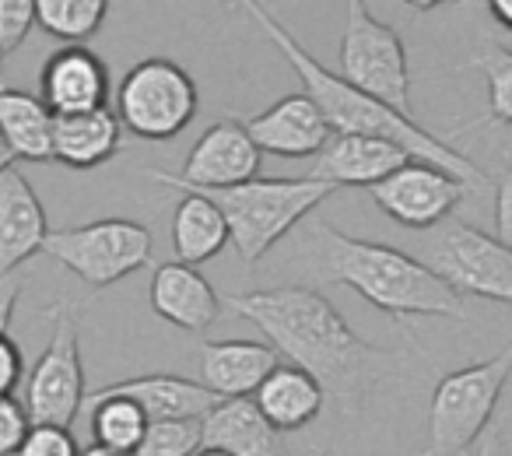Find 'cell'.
Segmentation results:
<instances>
[{"mask_svg":"<svg viewBox=\"0 0 512 456\" xmlns=\"http://www.w3.org/2000/svg\"><path fill=\"white\" fill-rule=\"evenodd\" d=\"M29 428H32V421L22 400L0 397V456H15L18 449H22Z\"/></svg>","mask_w":512,"mask_h":456,"instance_id":"31","label":"cell"},{"mask_svg":"<svg viewBox=\"0 0 512 456\" xmlns=\"http://www.w3.org/2000/svg\"><path fill=\"white\" fill-rule=\"evenodd\" d=\"M488 8L495 15V22L512 32V0H488Z\"/></svg>","mask_w":512,"mask_h":456,"instance_id":"35","label":"cell"},{"mask_svg":"<svg viewBox=\"0 0 512 456\" xmlns=\"http://www.w3.org/2000/svg\"><path fill=\"white\" fill-rule=\"evenodd\" d=\"M53 109L39 95L0 88V134L11 155L25 162H53Z\"/></svg>","mask_w":512,"mask_h":456,"instance_id":"24","label":"cell"},{"mask_svg":"<svg viewBox=\"0 0 512 456\" xmlns=\"http://www.w3.org/2000/svg\"><path fill=\"white\" fill-rule=\"evenodd\" d=\"M43 253L71 274H78L88 288H109L151 264L155 239L141 221L99 218L88 225L50 232Z\"/></svg>","mask_w":512,"mask_h":456,"instance_id":"6","label":"cell"},{"mask_svg":"<svg viewBox=\"0 0 512 456\" xmlns=\"http://www.w3.org/2000/svg\"><path fill=\"white\" fill-rule=\"evenodd\" d=\"M309 271L323 285H344L369 306L397 316H463V295H456L439 274L418 257L386 243H369L337 232L327 221L306 228Z\"/></svg>","mask_w":512,"mask_h":456,"instance_id":"3","label":"cell"},{"mask_svg":"<svg viewBox=\"0 0 512 456\" xmlns=\"http://www.w3.org/2000/svg\"><path fill=\"white\" fill-rule=\"evenodd\" d=\"M106 15L109 0H36V25L64 46H85Z\"/></svg>","mask_w":512,"mask_h":456,"instance_id":"26","label":"cell"},{"mask_svg":"<svg viewBox=\"0 0 512 456\" xmlns=\"http://www.w3.org/2000/svg\"><path fill=\"white\" fill-rule=\"evenodd\" d=\"M407 8H414V11H435L439 4H446V0H404Z\"/></svg>","mask_w":512,"mask_h":456,"instance_id":"39","label":"cell"},{"mask_svg":"<svg viewBox=\"0 0 512 456\" xmlns=\"http://www.w3.org/2000/svg\"><path fill=\"white\" fill-rule=\"evenodd\" d=\"M281 355L264 341H207L200 348V383L218 397H253Z\"/></svg>","mask_w":512,"mask_h":456,"instance_id":"19","label":"cell"},{"mask_svg":"<svg viewBox=\"0 0 512 456\" xmlns=\"http://www.w3.org/2000/svg\"><path fill=\"white\" fill-rule=\"evenodd\" d=\"M85 411L92 421V439L99 446L123 449V453H134L144 439V428H148V414L134 404L130 397H116V393H88Z\"/></svg>","mask_w":512,"mask_h":456,"instance_id":"25","label":"cell"},{"mask_svg":"<svg viewBox=\"0 0 512 456\" xmlns=\"http://www.w3.org/2000/svg\"><path fill=\"white\" fill-rule=\"evenodd\" d=\"M204 446L232 456H281V432L264 418L253 397H221L200 418Z\"/></svg>","mask_w":512,"mask_h":456,"instance_id":"18","label":"cell"},{"mask_svg":"<svg viewBox=\"0 0 512 456\" xmlns=\"http://www.w3.org/2000/svg\"><path fill=\"white\" fill-rule=\"evenodd\" d=\"M123 123L116 109L99 106L53 120V162L67 169H99L120 151Z\"/></svg>","mask_w":512,"mask_h":456,"instance_id":"20","label":"cell"},{"mask_svg":"<svg viewBox=\"0 0 512 456\" xmlns=\"http://www.w3.org/2000/svg\"><path fill=\"white\" fill-rule=\"evenodd\" d=\"M407 151L386 137L372 134H330V141L320 148L316 165L309 176L323 179L330 186H376L393 169L407 162Z\"/></svg>","mask_w":512,"mask_h":456,"instance_id":"15","label":"cell"},{"mask_svg":"<svg viewBox=\"0 0 512 456\" xmlns=\"http://www.w3.org/2000/svg\"><path fill=\"white\" fill-rule=\"evenodd\" d=\"M221 306L264 330L267 344L285 362L306 369L341 407L362 404L365 393L390 369V355L362 341L316 288H256L225 295Z\"/></svg>","mask_w":512,"mask_h":456,"instance_id":"1","label":"cell"},{"mask_svg":"<svg viewBox=\"0 0 512 456\" xmlns=\"http://www.w3.org/2000/svg\"><path fill=\"white\" fill-rule=\"evenodd\" d=\"M39 99L53 116L88 113L109 102V67L88 46H60L50 53L39 74Z\"/></svg>","mask_w":512,"mask_h":456,"instance_id":"13","label":"cell"},{"mask_svg":"<svg viewBox=\"0 0 512 456\" xmlns=\"http://www.w3.org/2000/svg\"><path fill=\"white\" fill-rule=\"evenodd\" d=\"M470 64L488 81L491 120L512 127V50H505V46H488V50L477 53Z\"/></svg>","mask_w":512,"mask_h":456,"instance_id":"28","label":"cell"},{"mask_svg":"<svg viewBox=\"0 0 512 456\" xmlns=\"http://www.w3.org/2000/svg\"><path fill=\"white\" fill-rule=\"evenodd\" d=\"M235 4L253 18L256 29L271 39L274 50L292 64V71L302 78V92L320 106L323 120H327V127L334 130V134L386 137V141L400 144V148H404L411 158H418V162H432V165H439V169L453 172L460 183H467V190H474V186L484 183V172L477 169L463 151H456L453 144H446L442 137L428 134V130L418 127L407 113L372 99V95H365L362 88L348 85L341 74L327 71V67H323L320 60H316L313 53H309L306 46H302L299 39L271 15V8H267L264 0H235Z\"/></svg>","mask_w":512,"mask_h":456,"instance_id":"2","label":"cell"},{"mask_svg":"<svg viewBox=\"0 0 512 456\" xmlns=\"http://www.w3.org/2000/svg\"><path fill=\"white\" fill-rule=\"evenodd\" d=\"M242 123H246L256 148L278 158H313L320 155V148L334 134L327 127V120H323L320 106L306 92L285 95L271 109L249 116Z\"/></svg>","mask_w":512,"mask_h":456,"instance_id":"14","label":"cell"},{"mask_svg":"<svg viewBox=\"0 0 512 456\" xmlns=\"http://www.w3.org/2000/svg\"><path fill=\"white\" fill-rule=\"evenodd\" d=\"M260 158L264 151L256 148L246 123L218 120L197 137L179 176L162 169H151L148 176L172 190H225V186L253 179L260 172Z\"/></svg>","mask_w":512,"mask_h":456,"instance_id":"11","label":"cell"},{"mask_svg":"<svg viewBox=\"0 0 512 456\" xmlns=\"http://www.w3.org/2000/svg\"><path fill=\"white\" fill-rule=\"evenodd\" d=\"M78 456H134V453H123V449H109V446H99V442H92V446L81 449Z\"/></svg>","mask_w":512,"mask_h":456,"instance_id":"37","label":"cell"},{"mask_svg":"<svg viewBox=\"0 0 512 456\" xmlns=\"http://www.w3.org/2000/svg\"><path fill=\"white\" fill-rule=\"evenodd\" d=\"M36 25V0H0V53L8 57Z\"/></svg>","mask_w":512,"mask_h":456,"instance_id":"29","label":"cell"},{"mask_svg":"<svg viewBox=\"0 0 512 456\" xmlns=\"http://www.w3.org/2000/svg\"><path fill=\"white\" fill-rule=\"evenodd\" d=\"M197 106V81L186 67L165 57L134 64L116 88V116L123 130L141 141H172L193 123Z\"/></svg>","mask_w":512,"mask_h":456,"instance_id":"7","label":"cell"},{"mask_svg":"<svg viewBox=\"0 0 512 456\" xmlns=\"http://www.w3.org/2000/svg\"><path fill=\"white\" fill-rule=\"evenodd\" d=\"M337 186L313 176H274V179H246V183L225 186V190H200L221 207L228 221V243L235 246L246 264L264 260L281 239L313 214Z\"/></svg>","mask_w":512,"mask_h":456,"instance_id":"4","label":"cell"},{"mask_svg":"<svg viewBox=\"0 0 512 456\" xmlns=\"http://www.w3.org/2000/svg\"><path fill=\"white\" fill-rule=\"evenodd\" d=\"M151 309L172 327L200 334L218 320L221 295L197 267L172 260V264H158L151 274Z\"/></svg>","mask_w":512,"mask_h":456,"instance_id":"17","label":"cell"},{"mask_svg":"<svg viewBox=\"0 0 512 456\" xmlns=\"http://www.w3.org/2000/svg\"><path fill=\"white\" fill-rule=\"evenodd\" d=\"M228 246V221L207 193L183 190L172 214V250L179 264H207Z\"/></svg>","mask_w":512,"mask_h":456,"instance_id":"23","label":"cell"},{"mask_svg":"<svg viewBox=\"0 0 512 456\" xmlns=\"http://www.w3.org/2000/svg\"><path fill=\"white\" fill-rule=\"evenodd\" d=\"M78 439L64 425H32L15 456H78Z\"/></svg>","mask_w":512,"mask_h":456,"instance_id":"30","label":"cell"},{"mask_svg":"<svg viewBox=\"0 0 512 456\" xmlns=\"http://www.w3.org/2000/svg\"><path fill=\"white\" fill-rule=\"evenodd\" d=\"M421 264L432 267L456 295L512 306V246L467 221L446 218L442 225H435Z\"/></svg>","mask_w":512,"mask_h":456,"instance_id":"8","label":"cell"},{"mask_svg":"<svg viewBox=\"0 0 512 456\" xmlns=\"http://www.w3.org/2000/svg\"><path fill=\"white\" fill-rule=\"evenodd\" d=\"M253 400L278 432H299L309 421L320 418L327 393L306 369L292 362H278L267 372L264 383L256 386Z\"/></svg>","mask_w":512,"mask_h":456,"instance_id":"21","label":"cell"},{"mask_svg":"<svg viewBox=\"0 0 512 456\" xmlns=\"http://www.w3.org/2000/svg\"><path fill=\"white\" fill-rule=\"evenodd\" d=\"M50 236L43 200L36 197L32 183L22 172H0V274L18 271L25 260L43 253V243Z\"/></svg>","mask_w":512,"mask_h":456,"instance_id":"16","label":"cell"},{"mask_svg":"<svg viewBox=\"0 0 512 456\" xmlns=\"http://www.w3.org/2000/svg\"><path fill=\"white\" fill-rule=\"evenodd\" d=\"M341 78L365 95L411 116V71L397 29L379 22L365 0H348L341 36Z\"/></svg>","mask_w":512,"mask_h":456,"instance_id":"9","label":"cell"},{"mask_svg":"<svg viewBox=\"0 0 512 456\" xmlns=\"http://www.w3.org/2000/svg\"><path fill=\"white\" fill-rule=\"evenodd\" d=\"M193 456H232V453H225V449H214V446H200Z\"/></svg>","mask_w":512,"mask_h":456,"instance_id":"40","label":"cell"},{"mask_svg":"<svg viewBox=\"0 0 512 456\" xmlns=\"http://www.w3.org/2000/svg\"><path fill=\"white\" fill-rule=\"evenodd\" d=\"M369 190L372 200L404 228L442 225L467 197V183H460L453 172L432 162H418V158H407L400 169H393Z\"/></svg>","mask_w":512,"mask_h":456,"instance_id":"12","label":"cell"},{"mask_svg":"<svg viewBox=\"0 0 512 456\" xmlns=\"http://www.w3.org/2000/svg\"><path fill=\"white\" fill-rule=\"evenodd\" d=\"M25 379L22 348L8 334H0V397H15V390Z\"/></svg>","mask_w":512,"mask_h":456,"instance_id":"32","label":"cell"},{"mask_svg":"<svg viewBox=\"0 0 512 456\" xmlns=\"http://www.w3.org/2000/svg\"><path fill=\"white\" fill-rule=\"evenodd\" d=\"M50 344L25 379V411L32 425H64L85 411V365H81L78 306L57 302L50 309Z\"/></svg>","mask_w":512,"mask_h":456,"instance_id":"10","label":"cell"},{"mask_svg":"<svg viewBox=\"0 0 512 456\" xmlns=\"http://www.w3.org/2000/svg\"><path fill=\"white\" fill-rule=\"evenodd\" d=\"M22 288H25L22 267H18V271H4V274H0V334H8L11 316H15V306H18V295H22Z\"/></svg>","mask_w":512,"mask_h":456,"instance_id":"34","label":"cell"},{"mask_svg":"<svg viewBox=\"0 0 512 456\" xmlns=\"http://www.w3.org/2000/svg\"><path fill=\"white\" fill-rule=\"evenodd\" d=\"M11 165H15V155H11L8 141H4V134H0V172L11 169Z\"/></svg>","mask_w":512,"mask_h":456,"instance_id":"38","label":"cell"},{"mask_svg":"<svg viewBox=\"0 0 512 456\" xmlns=\"http://www.w3.org/2000/svg\"><path fill=\"white\" fill-rule=\"evenodd\" d=\"M204 446L200 418H158L148 421L134 456H193Z\"/></svg>","mask_w":512,"mask_h":456,"instance_id":"27","label":"cell"},{"mask_svg":"<svg viewBox=\"0 0 512 456\" xmlns=\"http://www.w3.org/2000/svg\"><path fill=\"white\" fill-rule=\"evenodd\" d=\"M495 239L512 246V169H505L495 186Z\"/></svg>","mask_w":512,"mask_h":456,"instance_id":"33","label":"cell"},{"mask_svg":"<svg viewBox=\"0 0 512 456\" xmlns=\"http://www.w3.org/2000/svg\"><path fill=\"white\" fill-rule=\"evenodd\" d=\"M512 376V344L495 358L439 379L428 411V446L421 456H463L488 428Z\"/></svg>","mask_w":512,"mask_h":456,"instance_id":"5","label":"cell"},{"mask_svg":"<svg viewBox=\"0 0 512 456\" xmlns=\"http://www.w3.org/2000/svg\"><path fill=\"white\" fill-rule=\"evenodd\" d=\"M0 64H4V53H0Z\"/></svg>","mask_w":512,"mask_h":456,"instance_id":"41","label":"cell"},{"mask_svg":"<svg viewBox=\"0 0 512 456\" xmlns=\"http://www.w3.org/2000/svg\"><path fill=\"white\" fill-rule=\"evenodd\" d=\"M477 456H509V446H505V435H488L477 449Z\"/></svg>","mask_w":512,"mask_h":456,"instance_id":"36","label":"cell"},{"mask_svg":"<svg viewBox=\"0 0 512 456\" xmlns=\"http://www.w3.org/2000/svg\"><path fill=\"white\" fill-rule=\"evenodd\" d=\"M95 393L130 397L151 421H158V418H204V414L221 400L218 393H211L204 383H193V379H183V376H169V372L120 379V383H109Z\"/></svg>","mask_w":512,"mask_h":456,"instance_id":"22","label":"cell"}]
</instances>
